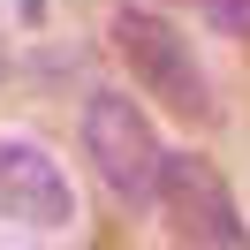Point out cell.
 Masks as SVG:
<instances>
[{
    "mask_svg": "<svg viewBox=\"0 0 250 250\" xmlns=\"http://www.w3.org/2000/svg\"><path fill=\"white\" fill-rule=\"evenodd\" d=\"M0 220L31 235H68L76 228V189L61 159L38 137H0Z\"/></svg>",
    "mask_w": 250,
    "mask_h": 250,
    "instance_id": "obj_4",
    "label": "cell"
},
{
    "mask_svg": "<svg viewBox=\"0 0 250 250\" xmlns=\"http://www.w3.org/2000/svg\"><path fill=\"white\" fill-rule=\"evenodd\" d=\"M76 144H83V159H91V174L106 182L114 205H129V212L159 205V159H167V144H159L152 114L129 91H91L83 99Z\"/></svg>",
    "mask_w": 250,
    "mask_h": 250,
    "instance_id": "obj_2",
    "label": "cell"
},
{
    "mask_svg": "<svg viewBox=\"0 0 250 250\" xmlns=\"http://www.w3.org/2000/svg\"><path fill=\"white\" fill-rule=\"evenodd\" d=\"M197 8H205V23H220V31L250 38V0H197Z\"/></svg>",
    "mask_w": 250,
    "mask_h": 250,
    "instance_id": "obj_5",
    "label": "cell"
},
{
    "mask_svg": "<svg viewBox=\"0 0 250 250\" xmlns=\"http://www.w3.org/2000/svg\"><path fill=\"white\" fill-rule=\"evenodd\" d=\"M106 38H114V53H122L129 83H137L144 99H159L174 122H189V129H212L220 122V91H212L205 53L189 46L182 23H167L159 8H114Z\"/></svg>",
    "mask_w": 250,
    "mask_h": 250,
    "instance_id": "obj_1",
    "label": "cell"
},
{
    "mask_svg": "<svg viewBox=\"0 0 250 250\" xmlns=\"http://www.w3.org/2000/svg\"><path fill=\"white\" fill-rule=\"evenodd\" d=\"M159 212H167L174 243H212V250H250V220L235 205V189L220 182L212 159L167 152L159 159Z\"/></svg>",
    "mask_w": 250,
    "mask_h": 250,
    "instance_id": "obj_3",
    "label": "cell"
},
{
    "mask_svg": "<svg viewBox=\"0 0 250 250\" xmlns=\"http://www.w3.org/2000/svg\"><path fill=\"white\" fill-rule=\"evenodd\" d=\"M0 76H8V38H0Z\"/></svg>",
    "mask_w": 250,
    "mask_h": 250,
    "instance_id": "obj_6",
    "label": "cell"
}]
</instances>
